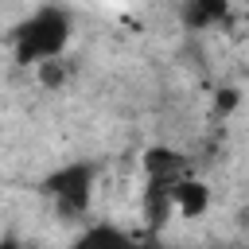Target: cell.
Segmentation results:
<instances>
[{"mask_svg":"<svg viewBox=\"0 0 249 249\" xmlns=\"http://www.w3.org/2000/svg\"><path fill=\"white\" fill-rule=\"evenodd\" d=\"M214 105H218V113H230V109L237 105V89H222V97H218Z\"/></svg>","mask_w":249,"mask_h":249,"instance_id":"cell-8","label":"cell"},{"mask_svg":"<svg viewBox=\"0 0 249 249\" xmlns=\"http://www.w3.org/2000/svg\"><path fill=\"white\" fill-rule=\"evenodd\" d=\"M39 78H43V86H62V82H66L62 54H58V58H47V62H39Z\"/></svg>","mask_w":249,"mask_h":249,"instance_id":"cell-6","label":"cell"},{"mask_svg":"<svg viewBox=\"0 0 249 249\" xmlns=\"http://www.w3.org/2000/svg\"><path fill=\"white\" fill-rule=\"evenodd\" d=\"M70 12L58 8V4H43L35 8L27 19L16 23L12 31V51H16V62L19 66H39L47 58H58L70 43Z\"/></svg>","mask_w":249,"mask_h":249,"instance_id":"cell-1","label":"cell"},{"mask_svg":"<svg viewBox=\"0 0 249 249\" xmlns=\"http://www.w3.org/2000/svg\"><path fill=\"white\" fill-rule=\"evenodd\" d=\"M245 12H249V0H245Z\"/></svg>","mask_w":249,"mask_h":249,"instance_id":"cell-9","label":"cell"},{"mask_svg":"<svg viewBox=\"0 0 249 249\" xmlns=\"http://www.w3.org/2000/svg\"><path fill=\"white\" fill-rule=\"evenodd\" d=\"M93 179H97V167L78 160V163H66L58 171H51L43 179V191L54 198L58 214L66 218H86L89 202H93Z\"/></svg>","mask_w":249,"mask_h":249,"instance_id":"cell-2","label":"cell"},{"mask_svg":"<svg viewBox=\"0 0 249 249\" xmlns=\"http://www.w3.org/2000/svg\"><path fill=\"white\" fill-rule=\"evenodd\" d=\"M206 206H210V191H206V183L183 175V179L175 183V214H183V218H198V214H206Z\"/></svg>","mask_w":249,"mask_h":249,"instance_id":"cell-3","label":"cell"},{"mask_svg":"<svg viewBox=\"0 0 249 249\" xmlns=\"http://www.w3.org/2000/svg\"><path fill=\"white\" fill-rule=\"evenodd\" d=\"M226 12H230V0H187L183 19L187 27H214L226 19Z\"/></svg>","mask_w":249,"mask_h":249,"instance_id":"cell-4","label":"cell"},{"mask_svg":"<svg viewBox=\"0 0 249 249\" xmlns=\"http://www.w3.org/2000/svg\"><path fill=\"white\" fill-rule=\"evenodd\" d=\"M144 171H148V175L183 179V175H187V163H183V156L171 152V148H148V152H144Z\"/></svg>","mask_w":249,"mask_h":249,"instance_id":"cell-5","label":"cell"},{"mask_svg":"<svg viewBox=\"0 0 249 249\" xmlns=\"http://www.w3.org/2000/svg\"><path fill=\"white\" fill-rule=\"evenodd\" d=\"M89 241H124V233H117V230H89L82 237V245H89Z\"/></svg>","mask_w":249,"mask_h":249,"instance_id":"cell-7","label":"cell"}]
</instances>
